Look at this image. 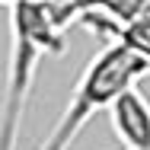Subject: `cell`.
Returning <instances> with one entry per match:
<instances>
[{"mask_svg": "<svg viewBox=\"0 0 150 150\" xmlns=\"http://www.w3.org/2000/svg\"><path fill=\"white\" fill-rule=\"evenodd\" d=\"M64 51V32L51 23L42 3L19 0L10 6V61L0 99V150H16L23 115L32 96L35 74L48 54Z\"/></svg>", "mask_w": 150, "mask_h": 150, "instance_id": "cell-1", "label": "cell"}, {"mask_svg": "<svg viewBox=\"0 0 150 150\" xmlns=\"http://www.w3.org/2000/svg\"><path fill=\"white\" fill-rule=\"evenodd\" d=\"M141 77H150V61L131 54L128 48H121L115 42H109L80 74V83L70 96L61 121L54 125V131L48 134V141L38 150H67L96 112L109 109L125 90L137 86Z\"/></svg>", "mask_w": 150, "mask_h": 150, "instance_id": "cell-2", "label": "cell"}, {"mask_svg": "<svg viewBox=\"0 0 150 150\" xmlns=\"http://www.w3.org/2000/svg\"><path fill=\"white\" fill-rule=\"evenodd\" d=\"M105 112L125 150H150V99L137 86L125 90Z\"/></svg>", "mask_w": 150, "mask_h": 150, "instance_id": "cell-3", "label": "cell"}, {"mask_svg": "<svg viewBox=\"0 0 150 150\" xmlns=\"http://www.w3.org/2000/svg\"><path fill=\"white\" fill-rule=\"evenodd\" d=\"M0 3H3V6H13V3H19V0H0Z\"/></svg>", "mask_w": 150, "mask_h": 150, "instance_id": "cell-4", "label": "cell"}]
</instances>
